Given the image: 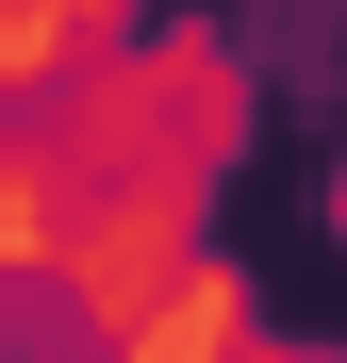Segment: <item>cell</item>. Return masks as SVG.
<instances>
[{
  "label": "cell",
  "instance_id": "cell-1",
  "mask_svg": "<svg viewBox=\"0 0 347 363\" xmlns=\"http://www.w3.org/2000/svg\"><path fill=\"white\" fill-rule=\"evenodd\" d=\"M149 50L215 33L248 83V149L215 182V264L248 281V314L281 347H347V0H133Z\"/></svg>",
  "mask_w": 347,
  "mask_h": 363
}]
</instances>
